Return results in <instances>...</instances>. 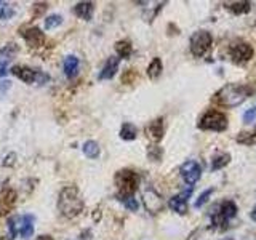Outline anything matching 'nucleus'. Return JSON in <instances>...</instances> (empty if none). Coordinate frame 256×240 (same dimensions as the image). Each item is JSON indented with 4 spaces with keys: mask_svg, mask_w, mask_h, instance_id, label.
Segmentation results:
<instances>
[{
    "mask_svg": "<svg viewBox=\"0 0 256 240\" xmlns=\"http://www.w3.org/2000/svg\"><path fill=\"white\" fill-rule=\"evenodd\" d=\"M61 22H62V18L60 14H50V16H46V20H45V28L54 29L56 26H60Z\"/></svg>",
    "mask_w": 256,
    "mask_h": 240,
    "instance_id": "nucleus-28",
    "label": "nucleus"
},
{
    "mask_svg": "<svg viewBox=\"0 0 256 240\" xmlns=\"http://www.w3.org/2000/svg\"><path fill=\"white\" fill-rule=\"evenodd\" d=\"M237 214V205L232 202V200H224V202L218 206V212H213L212 213V221L216 228H221L224 229L226 224L230 218H234Z\"/></svg>",
    "mask_w": 256,
    "mask_h": 240,
    "instance_id": "nucleus-6",
    "label": "nucleus"
},
{
    "mask_svg": "<svg viewBox=\"0 0 256 240\" xmlns=\"http://www.w3.org/2000/svg\"><path fill=\"white\" fill-rule=\"evenodd\" d=\"M85 202L82 194L76 186H68L60 192L58 197V210L66 218H76L84 212Z\"/></svg>",
    "mask_w": 256,
    "mask_h": 240,
    "instance_id": "nucleus-1",
    "label": "nucleus"
},
{
    "mask_svg": "<svg viewBox=\"0 0 256 240\" xmlns=\"http://www.w3.org/2000/svg\"><path fill=\"white\" fill-rule=\"evenodd\" d=\"M16 198H18V196H16V192L13 189L10 188L0 189V218L13 210L16 205Z\"/></svg>",
    "mask_w": 256,
    "mask_h": 240,
    "instance_id": "nucleus-12",
    "label": "nucleus"
},
{
    "mask_svg": "<svg viewBox=\"0 0 256 240\" xmlns=\"http://www.w3.org/2000/svg\"><path fill=\"white\" fill-rule=\"evenodd\" d=\"M12 74L16 76L18 78H21L24 84H45L50 80V77H48L45 72L42 70H36V69H30L28 66H14L12 69Z\"/></svg>",
    "mask_w": 256,
    "mask_h": 240,
    "instance_id": "nucleus-7",
    "label": "nucleus"
},
{
    "mask_svg": "<svg viewBox=\"0 0 256 240\" xmlns=\"http://www.w3.org/2000/svg\"><path fill=\"white\" fill-rule=\"evenodd\" d=\"M212 46V36L206 30H197L194 36L190 37V52L197 58L202 56L210 50Z\"/></svg>",
    "mask_w": 256,
    "mask_h": 240,
    "instance_id": "nucleus-8",
    "label": "nucleus"
},
{
    "mask_svg": "<svg viewBox=\"0 0 256 240\" xmlns=\"http://www.w3.org/2000/svg\"><path fill=\"white\" fill-rule=\"evenodd\" d=\"M212 192H213V189H208V190H205L204 194L198 197V200H197V202H196V206H197V208H200V206H202V205H204V204L206 202V200H208V197L212 196Z\"/></svg>",
    "mask_w": 256,
    "mask_h": 240,
    "instance_id": "nucleus-31",
    "label": "nucleus"
},
{
    "mask_svg": "<svg viewBox=\"0 0 256 240\" xmlns=\"http://www.w3.org/2000/svg\"><path fill=\"white\" fill-rule=\"evenodd\" d=\"M142 204L146 206V210L150 213H158L164 208V200L154 189H146L142 192Z\"/></svg>",
    "mask_w": 256,
    "mask_h": 240,
    "instance_id": "nucleus-11",
    "label": "nucleus"
},
{
    "mask_svg": "<svg viewBox=\"0 0 256 240\" xmlns=\"http://www.w3.org/2000/svg\"><path fill=\"white\" fill-rule=\"evenodd\" d=\"M252 218H253V221L256 222V206L253 208V212H252Z\"/></svg>",
    "mask_w": 256,
    "mask_h": 240,
    "instance_id": "nucleus-33",
    "label": "nucleus"
},
{
    "mask_svg": "<svg viewBox=\"0 0 256 240\" xmlns=\"http://www.w3.org/2000/svg\"><path fill=\"white\" fill-rule=\"evenodd\" d=\"M100 152H101L100 144L96 142V141H86V142L84 144V154H85L88 158H96V157L100 156Z\"/></svg>",
    "mask_w": 256,
    "mask_h": 240,
    "instance_id": "nucleus-23",
    "label": "nucleus"
},
{
    "mask_svg": "<svg viewBox=\"0 0 256 240\" xmlns=\"http://www.w3.org/2000/svg\"><path fill=\"white\" fill-rule=\"evenodd\" d=\"M200 130H212V132H224L228 128V117L220 110H208L202 116L198 122Z\"/></svg>",
    "mask_w": 256,
    "mask_h": 240,
    "instance_id": "nucleus-5",
    "label": "nucleus"
},
{
    "mask_svg": "<svg viewBox=\"0 0 256 240\" xmlns=\"http://www.w3.org/2000/svg\"><path fill=\"white\" fill-rule=\"evenodd\" d=\"M162 70H164L162 61H160V58H154L150 61L149 68H148V76L152 80H157L160 77V74H162Z\"/></svg>",
    "mask_w": 256,
    "mask_h": 240,
    "instance_id": "nucleus-22",
    "label": "nucleus"
},
{
    "mask_svg": "<svg viewBox=\"0 0 256 240\" xmlns=\"http://www.w3.org/2000/svg\"><path fill=\"white\" fill-rule=\"evenodd\" d=\"M226 8L236 14H242L250 12V2H232V4H226Z\"/></svg>",
    "mask_w": 256,
    "mask_h": 240,
    "instance_id": "nucleus-24",
    "label": "nucleus"
},
{
    "mask_svg": "<svg viewBox=\"0 0 256 240\" xmlns=\"http://www.w3.org/2000/svg\"><path fill=\"white\" fill-rule=\"evenodd\" d=\"M230 58L237 64H244L253 58V48L250 44L246 42H236L229 46Z\"/></svg>",
    "mask_w": 256,
    "mask_h": 240,
    "instance_id": "nucleus-9",
    "label": "nucleus"
},
{
    "mask_svg": "<svg viewBox=\"0 0 256 240\" xmlns=\"http://www.w3.org/2000/svg\"><path fill=\"white\" fill-rule=\"evenodd\" d=\"M78 66H80V61L77 56H74V54L66 56V58H64V62H62V69H64L66 77L74 78L78 74Z\"/></svg>",
    "mask_w": 256,
    "mask_h": 240,
    "instance_id": "nucleus-18",
    "label": "nucleus"
},
{
    "mask_svg": "<svg viewBox=\"0 0 256 240\" xmlns=\"http://www.w3.org/2000/svg\"><path fill=\"white\" fill-rule=\"evenodd\" d=\"M116 186L118 189V196H133L138 189L140 178L132 170H120L116 174Z\"/></svg>",
    "mask_w": 256,
    "mask_h": 240,
    "instance_id": "nucleus-4",
    "label": "nucleus"
},
{
    "mask_svg": "<svg viewBox=\"0 0 256 240\" xmlns=\"http://www.w3.org/2000/svg\"><path fill=\"white\" fill-rule=\"evenodd\" d=\"M229 160H230V156L229 154H218V156L213 158L212 168H213V170H220V168L226 166L229 164Z\"/></svg>",
    "mask_w": 256,
    "mask_h": 240,
    "instance_id": "nucleus-27",
    "label": "nucleus"
},
{
    "mask_svg": "<svg viewBox=\"0 0 256 240\" xmlns=\"http://www.w3.org/2000/svg\"><path fill=\"white\" fill-rule=\"evenodd\" d=\"M134 78H138V74H136L133 69H128L125 74L122 76V82L124 84H132Z\"/></svg>",
    "mask_w": 256,
    "mask_h": 240,
    "instance_id": "nucleus-30",
    "label": "nucleus"
},
{
    "mask_svg": "<svg viewBox=\"0 0 256 240\" xmlns=\"http://www.w3.org/2000/svg\"><path fill=\"white\" fill-rule=\"evenodd\" d=\"M117 197H118L120 202H122L130 212H136V210H138L140 205H138V202H136V198L133 196H117Z\"/></svg>",
    "mask_w": 256,
    "mask_h": 240,
    "instance_id": "nucleus-26",
    "label": "nucleus"
},
{
    "mask_svg": "<svg viewBox=\"0 0 256 240\" xmlns=\"http://www.w3.org/2000/svg\"><path fill=\"white\" fill-rule=\"evenodd\" d=\"M136 136H138V128H136L133 124L130 122H125L120 128V138L125 140V141H133L136 140Z\"/></svg>",
    "mask_w": 256,
    "mask_h": 240,
    "instance_id": "nucleus-20",
    "label": "nucleus"
},
{
    "mask_svg": "<svg viewBox=\"0 0 256 240\" xmlns=\"http://www.w3.org/2000/svg\"><path fill=\"white\" fill-rule=\"evenodd\" d=\"M20 34L24 37L26 44L30 48H38L45 44V34L38 28H26V29L20 30Z\"/></svg>",
    "mask_w": 256,
    "mask_h": 240,
    "instance_id": "nucleus-13",
    "label": "nucleus"
},
{
    "mask_svg": "<svg viewBox=\"0 0 256 240\" xmlns=\"http://www.w3.org/2000/svg\"><path fill=\"white\" fill-rule=\"evenodd\" d=\"M16 53H18V45H16L14 42L6 44L2 50H0V76L5 74L6 66L14 60Z\"/></svg>",
    "mask_w": 256,
    "mask_h": 240,
    "instance_id": "nucleus-15",
    "label": "nucleus"
},
{
    "mask_svg": "<svg viewBox=\"0 0 256 240\" xmlns=\"http://www.w3.org/2000/svg\"><path fill=\"white\" fill-rule=\"evenodd\" d=\"M13 14H14V8L10 4L0 0V20H10L13 18Z\"/></svg>",
    "mask_w": 256,
    "mask_h": 240,
    "instance_id": "nucleus-25",
    "label": "nucleus"
},
{
    "mask_svg": "<svg viewBox=\"0 0 256 240\" xmlns=\"http://www.w3.org/2000/svg\"><path fill=\"white\" fill-rule=\"evenodd\" d=\"M8 238L13 240L14 237L21 236L22 238H29L34 234V216L32 214H21L13 216L8 220Z\"/></svg>",
    "mask_w": 256,
    "mask_h": 240,
    "instance_id": "nucleus-3",
    "label": "nucleus"
},
{
    "mask_svg": "<svg viewBox=\"0 0 256 240\" xmlns=\"http://www.w3.org/2000/svg\"><path fill=\"white\" fill-rule=\"evenodd\" d=\"M254 120H256V102L253 104L250 109H246L245 114H244V122L245 124H253Z\"/></svg>",
    "mask_w": 256,
    "mask_h": 240,
    "instance_id": "nucleus-29",
    "label": "nucleus"
},
{
    "mask_svg": "<svg viewBox=\"0 0 256 240\" xmlns=\"http://www.w3.org/2000/svg\"><path fill=\"white\" fill-rule=\"evenodd\" d=\"M146 134L152 141H160L164 138V118H156L146 126Z\"/></svg>",
    "mask_w": 256,
    "mask_h": 240,
    "instance_id": "nucleus-17",
    "label": "nucleus"
},
{
    "mask_svg": "<svg viewBox=\"0 0 256 240\" xmlns=\"http://www.w3.org/2000/svg\"><path fill=\"white\" fill-rule=\"evenodd\" d=\"M190 192H192V188H189L188 190H184L182 194L173 196L170 198V202H168V206H170L174 213L186 214L188 213V197L190 196Z\"/></svg>",
    "mask_w": 256,
    "mask_h": 240,
    "instance_id": "nucleus-14",
    "label": "nucleus"
},
{
    "mask_svg": "<svg viewBox=\"0 0 256 240\" xmlns=\"http://www.w3.org/2000/svg\"><path fill=\"white\" fill-rule=\"evenodd\" d=\"M222 240H232V238H222Z\"/></svg>",
    "mask_w": 256,
    "mask_h": 240,
    "instance_id": "nucleus-34",
    "label": "nucleus"
},
{
    "mask_svg": "<svg viewBox=\"0 0 256 240\" xmlns=\"http://www.w3.org/2000/svg\"><path fill=\"white\" fill-rule=\"evenodd\" d=\"M148 156H149L152 160H158L160 157H162V150H160L158 148H152V149L148 152Z\"/></svg>",
    "mask_w": 256,
    "mask_h": 240,
    "instance_id": "nucleus-32",
    "label": "nucleus"
},
{
    "mask_svg": "<svg viewBox=\"0 0 256 240\" xmlns=\"http://www.w3.org/2000/svg\"><path fill=\"white\" fill-rule=\"evenodd\" d=\"M93 12H94L93 2H80L74 6V13L84 21H90L93 18Z\"/></svg>",
    "mask_w": 256,
    "mask_h": 240,
    "instance_id": "nucleus-19",
    "label": "nucleus"
},
{
    "mask_svg": "<svg viewBox=\"0 0 256 240\" xmlns=\"http://www.w3.org/2000/svg\"><path fill=\"white\" fill-rule=\"evenodd\" d=\"M116 50H117V53H118L120 58L128 60V58L132 56L133 46H132L130 42H128V40H118V42L116 44Z\"/></svg>",
    "mask_w": 256,
    "mask_h": 240,
    "instance_id": "nucleus-21",
    "label": "nucleus"
},
{
    "mask_svg": "<svg viewBox=\"0 0 256 240\" xmlns=\"http://www.w3.org/2000/svg\"><path fill=\"white\" fill-rule=\"evenodd\" d=\"M118 64H120V58H117V56H110V58L106 61V64H104V68L101 69L98 78L100 80H110L116 76V72L118 70Z\"/></svg>",
    "mask_w": 256,
    "mask_h": 240,
    "instance_id": "nucleus-16",
    "label": "nucleus"
},
{
    "mask_svg": "<svg viewBox=\"0 0 256 240\" xmlns=\"http://www.w3.org/2000/svg\"><path fill=\"white\" fill-rule=\"evenodd\" d=\"M181 178L184 180V182L188 184V186H194V184L200 180V174H202V168L200 165L196 162V160H188V162H184L181 165Z\"/></svg>",
    "mask_w": 256,
    "mask_h": 240,
    "instance_id": "nucleus-10",
    "label": "nucleus"
},
{
    "mask_svg": "<svg viewBox=\"0 0 256 240\" xmlns=\"http://www.w3.org/2000/svg\"><path fill=\"white\" fill-rule=\"evenodd\" d=\"M252 93H253V88L250 85L230 84V85L222 86L221 90L214 94L213 101L218 102L220 106L234 108V106H238V104H242Z\"/></svg>",
    "mask_w": 256,
    "mask_h": 240,
    "instance_id": "nucleus-2",
    "label": "nucleus"
}]
</instances>
